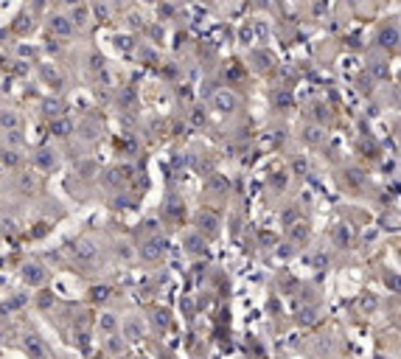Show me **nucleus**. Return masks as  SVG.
<instances>
[{
  "label": "nucleus",
  "mask_w": 401,
  "mask_h": 359,
  "mask_svg": "<svg viewBox=\"0 0 401 359\" xmlns=\"http://www.w3.org/2000/svg\"><path fill=\"white\" fill-rule=\"evenodd\" d=\"M317 320H320V314H317L314 306H306V309L297 312V323H300V326H312V323H317Z\"/></svg>",
  "instance_id": "30"
},
{
  "label": "nucleus",
  "mask_w": 401,
  "mask_h": 359,
  "mask_svg": "<svg viewBox=\"0 0 401 359\" xmlns=\"http://www.w3.org/2000/svg\"><path fill=\"white\" fill-rule=\"evenodd\" d=\"M118 359H129V356H127V354H124V356H118Z\"/></svg>",
  "instance_id": "52"
},
{
  "label": "nucleus",
  "mask_w": 401,
  "mask_h": 359,
  "mask_svg": "<svg viewBox=\"0 0 401 359\" xmlns=\"http://www.w3.org/2000/svg\"><path fill=\"white\" fill-rule=\"evenodd\" d=\"M73 31L76 28L70 26V20L65 14H51L48 17V34H51L53 39H68V37H73Z\"/></svg>",
  "instance_id": "6"
},
{
  "label": "nucleus",
  "mask_w": 401,
  "mask_h": 359,
  "mask_svg": "<svg viewBox=\"0 0 401 359\" xmlns=\"http://www.w3.org/2000/svg\"><path fill=\"white\" fill-rule=\"evenodd\" d=\"M225 79L230 82V85H236V82H242V79H244V70H242V65H236V62H233V65H227V68H225Z\"/></svg>",
  "instance_id": "31"
},
{
  "label": "nucleus",
  "mask_w": 401,
  "mask_h": 359,
  "mask_svg": "<svg viewBox=\"0 0 401 359\" xmlns=\"http://www.w3.org/2000/svg\"><path fill=\"white\" fill-rule=\"evenodd\" d=\"M370 76H376L379 82H385L387 76H390V68H387V62H373V65H370Z\"/></svg>",
  "instance_id": "35"
},
{
  "label": "nucleus",
  "mask_w": 401,
  "mask_h": 359,
  "mask_svg": "<svg viewBox=\"0 0 401 359\" xmlns=\"http://www.w3.org/2000/svg\"><path fill=\"white\" fill-rule=\"evenodd\" d=\"M205 191L208 194H216V196H225V194H230V180L225 174H211L205 183Z\"/></svg>",
  "instance_id": "17"
},
{
  "label": "nucleus",
  "mask_w": 401,
  "mask_h": 359,
  "mask_svg": "<svg viewBox=\"0 0 401 359\" xmlns=\"http://www.w3.org/2000/svg\"><path fill=\"white\" fill-rule=\"evenodd\" d=\"M43 112L48 115V121H51V118L65 115V112H68V104H65V101L59 98V95H48V98L43 101Z\"/></svg>",
  "instance_id": "18"
},
{
  "label": "nucleus",
  "mask_w": 401,
  "mask_h": 359,
  "mask_svg": "<svg viewBox=\"0 0 401 359\" xmlns=\"http://www.w3.org/2000/svg\"><path fill=\"white\" fill-rule=\"evenodd\" d=\"M90 14H95L98 20H107L110 17V6H104V3H95V6H90Z\"/></svg>",
  "instance_id": "40"
},
{
  "label": "nucleus",
  "mask_w": 401,
  "mask_h": 359,
  "mask_svg": "<svg viewBox=\"0 0 401 359\" xmlns=\"http://www.w3.org/2000/svg\"><path fill=\"white\" fill-rule=\"evenodd\" d=\"M104 351H107V356H112V359L124 356L127 354V340H124L121 334H110V337L104 340Z\"/></svg>",
  "instance_id": "16"
},
{
  "label": "nucleus",
  "mask_w": 401,
  "mask_h": 359,
  "mask_svg": "<svg viewBox=\"0 0 401 359\" xmlns=\"http://www.w3.org/2000/svg\"><path fill=\"white\" fill-rule=\"evenodd\" d=\"M250 62H253L255 70H269L275 65V56L269 51H264V48H253L250 51Z\"/></svg>",
  "instance_id": "19"
},
{
  "label": "nucleus",
  "mask_w": 401,
  "mask_h": 359,
  "mask_svg": "<svg viewBox=\"0 0 401 359\" xmlns=\"http://www.w3.org/2000/svg\"><path fill=\"white\" fill-rule=\"evenodd\" d=\"M143 227H146L149 233H154V230H157V219H146V222H143Z\"/></svg>",
  "instance_id": "47"
},
{
  "label": "nucleus",
  "mask_w": 401,
  "mask_h": 359,
  "mask_svg": "<svg viewBox=\"0 0 401 359\" xmlns=\"http://www.w3.org/2000/svg\"><path fill=\"white\" fill-rule=\"evenodd\" d=\"M121 337L127 340V343H137V340L143 337V323L137 320V317H127V320H124V328H121Z\"/></svg>",
  "instance_id": "14"
},
{
  "label": "nucleus",
  "mask_w": 401,
  "mask_h": 359,
  "mask_svg": "<svg viewBox=\"0 0 401 359\" xmlns=\"http://www.w3.org/2000/svg\"><path fill=\"white\" fill-rule=\"evenodd\" d=\"M314 261H317V267H326L328 264V255H317Z\"/></svg>",
  "instance_id": "50"
},
{
  "label": "nucleus",
  "mask_w": 401,
  "mask_h": 359,
  "mask_svg": "<svg viewBox=\"0 0 401 359\" xmlns=\"http://www.w3.org/2000/svg\"><path fill=\"white\" fill-rule=\"evenodd\" d=\"M98 328L110 337V334H118V314H112V312H104L98 317Z\"/></svg>",
  "instance_id": "25"
},
{
  "label": "nucleus",
  "mask_w": 401,
  "mask_h": 359,
  "mask_svg": "<svg viewBox=\"0 0 401 359\" xmlns=\"http://www.w3.org/2000/svg\"><path fill=\"white\" fill-rule=\"evenodd\" d=\"M112 205H115V208H124V211H129V208H135V196H132V194H115Z\"/></svg>",
  "instance_id": "36"
},
{
  "label": "nucleus",
  "mask_w": 401,
  "mask_h": 359,
  "mask_svg": "<svg viewBox=\"0 0 401 359\" xmlns=\"http://www.w3.org/2000/svg\"><path fill=\"white\" fill-rule=\"evenodd\" d=\"M166 238L163 236H149V238H143L141 242V247H137V255H141V261H146V264H157L160 258L166 255Z\"/></svg>",
  "instance_id": "1"
},
{
  "label": "nucleus",
  "mask_w": 401,
  "mask_h": 359,
  "mask_svg": "<svg viewBox=\"0 0 401 359\" xmlns=\"http://www.w3.org/2000/svg\"><path fill=\"white\" fill-rule=\"evenodd\" d=\"M242 107V98H238V93L233 87H219L216 93H213V110L222 112V115H233V112Z\"/></svg>",
  "instance_id": "3"
},
{
  "label": "nucleus",
  "mask_w": 401,
  "mask_h": 359,
  "mask_svg": "<svg viewBox=\"0 0 401 359\" xmlns=\"http://www.w3.org/2000/svg\"><path fill=\"white\" fill-rule=\"evenodd\" d=\"M112 295H115V289H112L110 284H95V286H90V303H95V306H101V303H107V301H112Z\"/></svg>",
  "instance_id": "20"
},
{
  "label": "nucleus",
  "mask_w": 401,
  "mask_h": 359,
  "mask_svg": "<svg viewBox=\"0 0 401 359\" xmlns=\"http://www.w3.org/2000/svg\"><path fill=\"white\" fill-rule=\"evenodd\" d=\"M70 20V26L73 28H82V26H87L90 23V6H85V3H73L70 6V14H65Z\"/></svg>",
  "instance_id": "15"
},
{
  "label": "nucleus",
  "mask_w": 401,
  "mask_h": 359,
  "mask_svg": "<svg viewBox=\"0 0 401 359\" xmlns=\"http://www.w3.org/2000/svg\"><path fill=\"white\" fill-rule=\"evenodd\" d=\"M295 171H297V174H303V171H306V160H295Z\"/></svg>",
  "instance_id": "48"
},
{
  "label": "nucleus",
  "mask_w": 401,
  "mask_h": 359,
  "mask_svg": "<svg viewBox=\"0 0 401 359\" xmlns=\"http://www.w3.org/2000/svg\"><path fill=\"white\" fill-rule=\"evenodd\" d=\"M385 284H390V289L396 292V289H398V278H396V272H390V278L385 275Z\"/></svg>",
  "instance_id": "44"
},
{
  "label": "nucleus",
  "mask_w": 401,
  "mask_h": 359,
  "mask_svg": "<svg viewBox=\"0 0 401 359\" xmlns=\"http://www.w3.org/2000/svg\"><path fill=\"white\" fill-rule=\"evenodd\" d=\"M20 275H23V284L31 286V289H43L45 281H48V272H45L39 264H26Z\"/></svg>",
  "instance_id": "9"
},
{
  "label": "nucleus",
  "mask_w": 401,
  "mask_h": 359,
  "mask_svg": "<svg viewBox=\"0 0 401 359\" xmlns=\"http://www.w3.org/2000/svg\"><path fill=\"white\" fill-rule=\"evenodd\" d=\"M73 121H70L68 115H59V118H51L48 121V135L56 137V141H68L70 135H73Z\"/></svg>",
  "instance_id": "8"
},
{
  "label": "nucleus",
  "mask_w": 401,
  "mask_h": 359,
  "mask_svg": "<svg viewBox=\"0 0 401 359\" xmlns=\"http://www.w3.org/2000/svg\"><path fill=\"white\" fill-rule=\"evenodd\" d=\"M183 247H185V253H191V255H205L208 238L199 236L196 230H188V233H183Z\"/></svg>",
  "instance_id": "11"
},
{
  "label": "nucleus",
  "mask_w": 401,
  "mask_h": 359,
  "mask_svg": "<svg viewBox=\"0 0 401 359\" xmlns=\"http://www.w3.org/2000/svg\"><path fill=\"white\" fill-rule=\"evenodd\" d=\"M17 188H20L23 194H31V191L37 188V180H34L31 174H23V177H20V183H17Z\"/></svg>",
  "instance_id": "38"
},
{
  "label": "nucleus",
  "mask_w": 401,
  "mask_h": 359,
  "mask_svg": "<svg viewBox=\"0 0 401 359\" xmlns=\"http://www.w3.org/2000/svg\"><path fill=\"white\" fill-rule=\"evenodd\" d=\"M157 11H160V17H171V14H174V11H177V9H174V6H160Z\"/></svg>",
  "instance_id": "45"
},
{
  "label": "nucleus",
  "mask_w": 401,
  "mask_h": 359,
  "mask_svg": "<svg viewBox=\"0 0 401 359\" xmlns=\"http://www.w3.org/2000/svg\"><path fill=\"white\" fill-rule=\"evenodd\" d=\"M286 183H289V177H286L284 171H278V174H272V180H269V188L284 191V188H286Z\"/></svg>",
  "instance_id": "39"
},
{
  "label": "nucleus",
  "mask_w": 401,
  "mask_h": 359,
  "mask_svg": "<svg viewBox=\"0 0 401 359\" xmlns=\"http://www.w3.org/2000/svg\"><path fill=\"white\" fill-rule=\"evenodd\" d=\"M115 48H121V51H132V48H135V37H129V34H115Z\"/></svg>",
  "instance_id": "37"
},
{
  "label": "nucleus",
  "mask_w": 401,
  "mask_h": 359,
  "mask_svg": "<svg viewBox=\"0 0 401 359\" xmlns=\"http://www.w3.org/2000/svg\"><path fill=\"white\" fill-rule=\"evenodd\" d=\"M115 101H118V104H121V107H132V104H135V90H132V87H124V90H118Z\"/></svg>",
  "instance_id": "33"
},
{
  "label": "nucleus",
  "mask_w": 401,
  "mask_h": 359,
  "mask_svg": "<svg viewBox=\"0 0 401 359\" xmlns=\"http://www.w3.org/2000/svg\"><path fill=\"white\" fill-rule=\"evenodd\" d=\"M23 132H20V129H17V132H6V141H9V143H14V146H17V143H23V137H20Z\"/></svg>",
  "instance_id": "43"
},
{
  "label": "nucleus",
  "mask_w": 401,
  "mask_h": 359,
  "mask_svg": "<svg viewBox=\"0 0 401 359\" xmlns=\"http://www.w3.org/2000/svg\"><path fill=\"white\" fill-rule=\"evenodd\" d=\"M34 303H37L39 312H48V309H51L53 303H56V295H53L51 289H39V292H37V297H34Z\"/></svg>",
  "instance_id": "26"
},
{
  "label": "nucleus",
  "mask_w": 401,
  "mask_h": 359,
  "mask_svg": "<svg viewBox=\"0 0 401 359\" xmlns=\"http://www.w3.org/2000/svg\"><path fill=\"white\" fill-rule=\"evenodd\" d=\"M0 163H3L6 169H17V166L23 163V154L17 152V149H11V146H3L0 149Z\"/></svg>",
  "instance_id": "24"
},
{
  "label": "nucleus",
  "mask_w": 401,
  "mask_h": 359,
  "mask_svg": "<svg viewBox=\"0 0 401 359\" xmlns=\"http://www.w3.org/2000/svg\"><path fill=\"white\" fill-rule=\"evenodd\" d=\"M17 129H20V115L14 110L0 112V132H17Z\"/></svg>",
  "instance_id": "23"
},
{
  "label": "nucleus",
  "mask_w": 401,
  "mask_h": 359,
  "mask_svg": "<svg viewBox=\"0 0 401 359\" xmlns=\"http://www.w3.org/2000/svg\"><path fill=\"white\" fill-rule=\"evenodd\" d=\"M303 143H309V146H323V143H326V129H323L320 124L303 127Z\"/></svg>",
  "instance_id": "21"
},
{
  "label": "nucleus",
  "mask_w": 401,
  "mask_h": 359,
  "mask_svg": "<svg viewBox=\"0 0 401 359\" xmlns=\"http://www.w3.org/2000/svg\"><path fill=\"white\" fill-rule=\"evenodd\" d=\"M28 301H31V297H28V292H14V295H11L9 301H6L3 306H0V312H3V314L20 312V309H26V306H28Z\"/></svg>",
  "instance_id": "22"
},
{
  "label": "nucleus",
  "mask_w": 401,
  "mask_h": 359,
  "mask_svg": "<svg viewBox=\"0 0 401 359\" xmlns=\"http://www.w3.org/2000/svg\"><path fill=\"white\" fill-rule=\"evenodd\" d=\"M34 166H37L39 171H45V174H51V171L59 169V154L53 152V149H37V154H34Z\"/></svg>",
  "instance_id": "12"
},
{
  "label": "nucleus",
  "mask_w": 401,
  "mask_h": 359,
  "mask_svg": "<svg viewBox=\"0 0 401 359\" xmlns=\"http://www.w3.org/2000/svg\"><path fill=\"white\" fill-rule=\"evenodd\" d=\"M331 242L337 244V247H351V244H354V230H351V225H345V222L334 225Z\"/></svg>",
  "instance_id": "13"
},
{
  "label": "nucleus",
  "mask_w": 401,
  "mask_h": 359,
  "mask_svg": "<svg viewBox=\"0 0 401 359\" xmlns=\"http://www.w3.org/2000/svg\"><path fill=\"white\" fill-rule=\"evenodd\" d=\"M3 343H6V331L0 328V345H3Z\"/></svg>",
  "instance_id": "51"
},
{
  "label": "nucleus",
  "mask_w": 401,
  "mask_h": 359,
  "mask_svg": "<svg viewBox=\"0 0 401 359\" xmlns=\"http://www.w3.org/2000/svg\"><path fill=\"white\" fill-rule=\"evenodd\" d=\"M345 177H348L354 185H362V183H365V174H362L359 169H348V171H345Z\"/></svg>",
  "instance_id": "42"
},
{
  "label": "nucleus",
  "mask_w": 401,
  "mask_h": 359,
  "mask_svg": "<svg viewBox=\"0 0 401 359\" xmlns=\"http://www.w3.org/2000/svg\"><path fill=\"white\" fill-rule=\"evenodd\" d=\"M376 45L385 48V51H396V48H398V26H396V23H387V26L379 28V34H376Z\"/></svg>",
  "instance_id": "10"
},
{
  "label": "nucleus",
  "mask_w": 401,
  "mask_h": 359,
  "mask_svg": "<svg viewBox=\"0 0 401 359\" xmlns=\"http://www.w3.org/2000/svg\"><path fill=\"white\" fill-rule=\"evenodd\" d=\"M169 79H177V65H166V70H163Z\"/></svg>",
  "instance_id": "46"
},
{
  "label": "nucleus",
  "mask_w": 401,
  "mask_h": 359,
  "mask_svg": "<svg viewBox=\"0 0 401 359\" xmlns=\"http://www.w3.org/2000/svg\"><path fill=\"white\" fill-rule=\"evenodd\" d=\"M188 124L194 129L208 127V110H205V107H194V110H191V115H188Z\"/></svg>",
  "instance_id": "27"
},
{
  "label": "nucleus",
  "mask_w": 401,
  "mask_h": 359,
  "mask_svg": "<svg viewBox=\"0 0 401 359\" xmlns=\"http://www.w3.org/2000/svg\"><path fill=\"white\" fill-rule=\"evenodd\" d=\"M289 238H292V242H297V244H303V242L309 238V225H306V222L289 225Z\"/></svg>",
  "instance_id": "28"
},
{
  "label": "nucleus",
  "mask_w": 401,
  "mask_h": 359,
  "mask_svg": "<svg viewBox=\"0 0 401 359\" xmlns=\"http://www.w3.org/2000/svg\"><path fill=\"white\" fill-rule=\"evenodd\" d=\"M70 258L79 261V264H93L98 258V247L93 242H87V238H79V242L70 244Z\"/></svg>",
  "instance_id": "4"
},
{
  "label": "nucleus",
  "mask_w": 401,
  "mask_h": 359,
  "mask_svg": "<svg viewBox=\"0 0 401 359\" xmlns=\"http://www.w3.org/2000/svg\"><path fill=\"white\" fill-rule=\"evenodd\" d=\"M152 323H154V328H157V331L169 328V312H166V309H154V312H152Z\"/></svg>",
  "instance_id": "32"
},
{
  "label": "nucleus",
  "mask_w": 401,
  "mask_h": 359,
  "mask_svg": "<svg viewBox=\"0 0 401 359\" xmlns=\"http://www.w3.org/2000/svg\"><path fill=\"white\" fill-rule=\"evenodd\" d=\"M132 174H135V169H132V166H127V163H124V166H112L110 171H104V185H107V188H118V191H121L124 185L132 180Z\"/></svg>",
  "instance_id": "5"
},
{
  "label": "nucleus",
  "mask_w": 401,
  "mask_h": 359,
  "mask_svg": "<svg viewBox=\"0 0 401 359\" xmlns=\"http://www.w3.org/2000/svg\"><path fill=\"white\" fill-rule=\"evenodd\" d=\"M20 56H28V59H31V56H34V48H20Z\"/></svg>",
  "instance_id": "49"
},
{
  "label": "nucleus",
  "mask_w": 401,
  "mask_h": 359,
  "mask_svg": "<svg viewBox=\"0 0 401 359\" xmlns=\"http://www.w3.org/2000/svg\"><path fill=\"white\" fill-rule=\"evenodd\" d=\"M23 351L28 354V359H48L51 356L48 345L43 343V337H37V334H26V337H23Z\"/></svg>",
  "instance_id": "7"
},
{
  "label": "nucleus",
  "mask_w": 401,
  "mask_h": 359,
  "mask_svg": "<svg viewBox=\"0 0 401 359\" xmlns=\"http://www.w3.org/2000/svg\"><path fill=\"white\" fill-rule=\"evenodd\" d=\"M45 51H48V53H53V56H56V53L62 51V45H59V39H53L51 34H48V39H45Z\"/></svg>",
  "instance_id": "41"
},
{
  "label": "nucleus",
  "mask_w": 401,
  "mask_h": 359,
  "mask_svg": "<svg viewBox=\"0 0 401 359\" xmlns=\"http://www.w3.org/2000/svg\"><path fill=\"white\" fill-rule=\"evenodd\" d=\"M219 225H222V219H219L216 211H208V208L196 211V216H194V230L199 233V236H205L208 242H211V238H216Z\"/></svg>",
  "instance_id": "2"
},
{
  "label": "nucleus",
  "mask_w": 401,
  "mask_h": 359,
  "mask_svg": "<svg viewBox=\"0 0 401 359\" xmlns=\"http://www.w3.org/2000/svg\"><path fill=\"white\" fill-rule=\"evenodd\" d=\"M43 79H45L53 90H59V87H62V76H59L53 68H43Z\"/></svg>",
  "instance_id": "34"
},
{
  "label": "nucleus",
  "mask_w": 401,
  "mask_h": 359,
  "mask_svg": "<svg viewBox=\"0 0 401 359\" xmlns=\"http://www.w3.org/2000/svg\"><path fill=\"white\" fill-rule=\"evenodd\" d=\"M272 104L278 107V110H289V107H292V93H289V90H275V93H272Z\"/></svg>",
  "instance_id": "29"
}]
</instances>
